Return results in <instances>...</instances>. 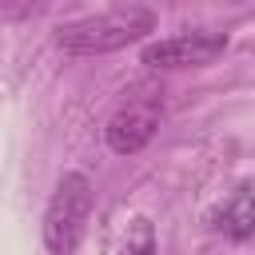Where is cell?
Instances as JSON below:
<instances>
[{"instance_id":"1","label":"cell","mask_w":255,"mask_h":255,"mask_svg":"<svg viewBox=\"0 0 255 255\" xmlns=\"http://www.w3.org/2000/svg\"><path fill=\"white\" fill-rule=\"evenodd\" d=\"M151 28H155V16L147 8H112V12H100V16L60 24L56 44L68 56H104V52H116V48L143 40Z\"/></svg>"},{"instance_id":"2","label":"cell","mask_w":255,"mask_h":255,"mask_svg":"<svg viewBox=\"0 0 255 255\" xmlns=\"http://www.w3.org/2000/svg\"><path fill=\"white\" fill-rule=\"evenodd\" d=\"M88 215H92V179L80 171H64L44 207V223H40L48 255H72L76 243L84 239Z\"/></svg>"},{"instance_id":"3","label":"cell","mask_w":255,"mask_h":255,"mask_svg":"<svg viewBox=\"0 0 255 255\" xmlns=\"http://www.w3.org/2000/svg\"><path fill=\"white\" fill-rule=\"evenodd\" d=\"M159 120H163V100H159L155 92L131 96V100H124V104L116 108V116L108 120L104 139H108V147H112L116 155H135V151H143V147L151 143Z\"/></svg>"},{"instance_id":"4","label":"cell","mask_w":255,"mask_h":255,"mask_svg":"<svg viewBox=\"0 0 255 255\" xmlns=\"http://www.w3.org/2000/svg\"><path fill=\"white\" fill-rule=\"evenodd\" d=\"M223 52H227L223 32H179V36L147 44L139 52V60L147 68H203V64L219 60Z\"/></svg>"},{"instance_id":"5","label":"cell","mask_w":255,"mask_h":255,"mask_svg":"<svg viewBox=\"0 0 255 255\" xmlns=\"http://www.w3.org/2000/svg\"><path fill=\"white\" fill-rule=\"evenodd\" d=\"M215 231H223L231 239H251L255 235V195L239 191L231 203H223L215 211Z\"/></svg>"},{"instance_id":"6","label":"cell","mask_w":255,"mask_h":255,"mask_svg":"<svg viewBox=\"0 0 255 255\" xmlns=\"http://www.w3.org/2000/svg\"><path fill=\"white\" fill-rule=\"evenodd\" d=\"M159 247H155V227H151V219L147 215H135L131 223H128V235H124V247H120V255H155Z\"/></svg>"}]
</instances>
